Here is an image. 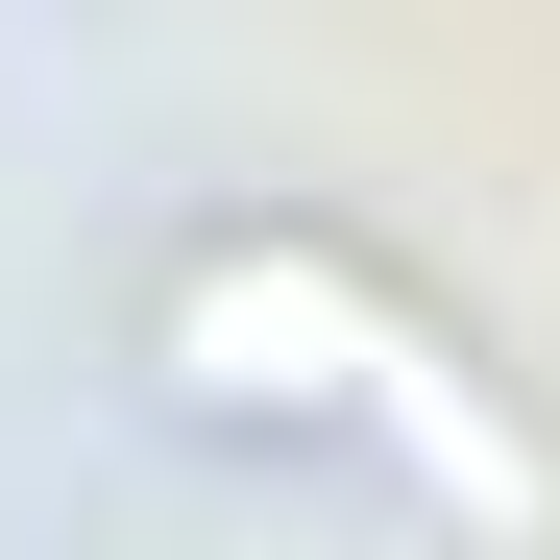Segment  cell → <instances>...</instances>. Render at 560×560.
<instances>
[{
  "instance_id": "cell-1",
  "label": "cell",
  "mask_w": 560,
  "mask_h": 560,
  "mask_svg": "<svg viewBox=\"0 0 560 560\" xmlns=\"http://www.w3.org/2000/svg\"><path fill=\"white\" fill-rule=\"evenodd\" d=\"M171 365H196L220 415H390L439 488L536 512V463H512V439H488V390L439 365V317H390L341 244H196V268H171Z\"/></svg>"
}]
</instances>
